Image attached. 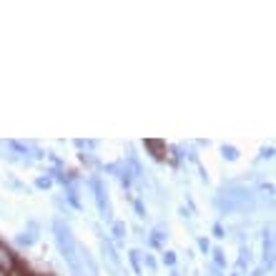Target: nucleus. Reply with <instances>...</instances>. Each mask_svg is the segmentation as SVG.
Instances as JSON below:
<instances>
[{"mask_svg": "<svg viewBox=\"0 0 276 276\" xmlns=\"http://www.w3.org/2000/svg\"><path fill=\"white\" fill-rule=\"evenodd\" d=\"M88 186L93 188V201H96V208H98V216L111 226L116 218H113V206H111V198H108V188H106V183L101 181V176L98 173H93L91 178H88Z\"/></svg>", "mask_w": 276, "mask_h": 276, "instance_id": "nucleus-1", "label": "nucleus"}, {"mask_svg": "<svg viewBox=\"0 0 276 276\" xmlns=\"http://www.w3.org/2000/svg\"><path fill=\"white\" fill-rule=\"evenodd\" d=\"M93 231H96V236H98V241H101V256H103V263H106L108 268H113V271L121 276V271H123V261H121V256H118V251H116L113 241H111L108 236H103L101 223H96V226H93Z\"/></svg>", "mask_w": 276, "mask_h": 276, "instance_id": "nucleus-2", "label": "nucleus"}, {"mask_svg": "<svg viewBox=\"0 0 276 276\" xmlns=\"http://www.w3.org/2000/svg\"><path fill=\"white\" fill-rule=\"evenodd\" d=\"M16 263H18V261H16V253H13L3 241H0V268H3L6 273H11V271L16 268Z\"/></svg>", "mask_w": 276, "mask_h": 276, "instance_id": "nucleus-3", "label": "nucleus"}, {"mask_svg": "<svg viewBox=\"0 0 276 276\" xmlns=\"http://www.w3.org/2000/svg\"><path fill=\"white\" fill-rule=\"evenodd\" d=\"M218 153H221V158L228 161V163H233V161L241 158V151H238L236 146H231V143H221V146H218Z\"/></svg>", "mask_w": 276, "mask_h": 276, "instance_id": "nucleus-4", "label": "nucleus"}, {"mask_svg": "<svg viewBox=\"0 0 276 276\" xmlns=\"http://www.w3.org/2000/svg\"><path fill=\"white\" fill-rule=\"evenodd\" d=\"M116 178L121 181V186H123L126 191H131V188H133V171H131V168H128L126 163H121V168H118Z\"/></svg>", "mask_w": 276, "mask_h": 276, "instance_id": "nucleus-5", "label": "nucleus"}, {"mask_svg": "<svg viewBox=\"0 0 276 276\" xmlns=\"http://www.w3.org/2000/svg\"><path fill=\"white\" fill-rule=\"evenodd\" d=\"M126 231H128L126 221H113V223H111V233H113V241H116V243H123V241H126Z\"/></svg>", "mask_w": 276, "mask_h": 276, "instance_id": "nucleus-6", "label": "nucleus"}, {"mask_svg": "<svg viewBox=\"0 0 276 276\" xmlns=\"http://www.w3.org/2000/svg\"><path fill=\"white\" fill-rule=\"evenodd\" d=\"M36 241H38V233H33V231H28V228L16 236V243H18V246H26V248H31Z\"/></svg>", "mask_w": 276, "mask_h": 276, "instance_id": "nucleus-7", "label": "nucleus"}, {"mask_svg": "<svg viewBox=\"0 0 276 276\" xmlns=\"http://www.w3.org/2000/svg\"><path fill=\"white\" fill-rule=\"evenodd\" d=\"M211 263H213L216 268H221V271L226 268V253H223V248H218V246L211 248Z\"/></svg>", "mask_w": 276, "mask_h": 276, "instance_id": "nucleus-8", "label": "nucleus"}, {"mask_svg": "<svg viewBox=\"0 0 276 276\" xmlns=\"http://www.w3.org/2000/svg\"><path fill=\"white\" fill-rule=\"evenodd\" d=\"M141 256H143V251L141 248H131L128 251V261H131V266H133V271L141 276Z\"/></svg>", "mask_w": 276, "mask_h": 276, "instance_id": "nucleus-9", "label": "nucleus"}, {"mask_svg": "<svg viewBox=\"0 0 276 276\" xmlns=\"http://www.w3.org/2000/svg\"><path fill=\"white\" fill-rule=\"evenodd\" d=\"M53 183H56V181H53L51 176H38V178L33 181V188H38V191H51Z\"/></svg>", "mask_w": 276, "mask_h": 276, "instance_id": "nucleus-10", "label": "nucleus"}, {"mask_svg": "<svg viewBox=\"0 0 276 276\" xmlns=\"http://www.w3.org/2000/svg\"><path fill=\"white\" fill-rule=\"evenodd\" d=\"M141 261H143V266H146L151 273H158V261H156V256H153V253H148V251H146V253L141 256Z\"/></svg>", "mask_w": 276, "mask_h": 276, "instance_id": "nucleus-11", "label": "nucleus"}, {"mask_svg": "<svg viewBox=\"0 0 276 276\" xmlns=\"http://www.w3.org/2000/svg\"><path fill=\"white\" fill-rule=\"evenodd\" d=\"M161 261H163V266H168V268H176V263H178V256H176V251H163Z\"/></svg>", "mask_w": 276, "mask_h": 276, "instance_id": "nucleus-12", "label": "nucleus"}, {"mask_svg": "<svg viewBox=\"0 0 276 276\" xmlns=\"http://www.w3.org/2000/svg\"><path fill=\"white\" fill-rule=\"evenodd\" d=\"M6 186H8L11 191H26V193H28V188H26V183H21V181H18L16 176H8V178H6Z\"/></svg>", "mask_w": 276, "mask_h": 276, "instance_id": "nucleus-13", "label": "nucleus"}, {"mask_svg": "<svg viewBox=\"0 0 276 276\" xmlns=\"http://www.w3.org/2000/svg\"><path fill=\"white\" fill-rule=\"evenodd\" d=\"M211 233H213V238H218V241H221V238H226V233H228V231H226V226H223L221 221H213Z\"/></svg>", "mask_w": 276, "mask_h": 276, "instance_id": "nucleus-14", "label": "nucleus"}, {"mask_svg": "<svg viewBox=\"0 0 276 276\" xmlns=\"http://www.w3.org/2000/svg\"><path fill=\"white\" fill-rule=\"evenodd\" d=\"M196 246H198L201 253H211V241L206 236H196Z\"/></svg>", "mask_w": 276, "mask_h": 276, "instance_id": "nucleus-15", "label": "nucleus"}, {"mask_svg": "<svg viewBox=\"0 0 276 276\" xmlns=\"http://www.w3.org/2000/svg\"><path fill=\"white\" fill-rule=\"evenodd\" d=\"M133 211H136V216H138V218H146V206H143V201H141V198H136V201H133Z\"/></svg>", "mask_w": 276, "mask_h": 276, "instance_id": "nucleus-16", "label": "nucleus"}, {"mask_svg": "<svg viewBox=\"0 0 276 276\" xmlns=\"http://www.w3.org/2000/svg\"><path fill=\"white\" fill-rule=\"evenodd\" d=\"M258 158H266V161H271V158H273V146H261V151H258Z\"/></svg>", "mask_w": 276, "mask_h": 276, "instance_id": "nucleus-17", "label": "nucleus"}, {"mask_svg": "<svg viewBox=\"0 0 276 276\" xmlns=\"http://www.w3.org/2000/svg\"><path fill=\"white\" fill-rule=\"evenodd\" d=\"M26 226H28V231H33V233H38V236H41V223H38L36 218H28V223H26Z\"/></svg>", "mask_w": 276, "mask_h": 276, "instance_id": "nucleus-18", "label": "nucleus"}, {"mask_svg": "<svg viewBox=\"0 0 276 276\" xmlns=\"http://www.w3.org/2000/svg\"><path fill=\"white\" fill-rule=\"evenodd\" d=\"M133 233H136V238H138V241H146V236H148V233L143 231V226H133Z\"/></svg>", "mask_w": 276, "mask_h": 276, "instance_id": "nucleus-19", "label": "nucleus"}, {"mask_svg": "<svg viewBox=\"0 0 276 276\" xmlns=\"http://www.w3.org/2000/svg\"><path fill=\"white\" fill-rule=\"evenodd\" d=\"M178 216H181V218H183V221H188V218H191V216H193V213H191V211H188V208H186V206H178Z\"/></svg>", "mask_w": 276, "mask_h": 276, "instance_id": "nucleus-20", "label": "nucleus"}, {"mask_svg": "<svg viewBox=\"0 0 276 276\" xmlns=\"http://www.w3.org/2000/svg\"><path fill=\"white\" fill-rule=\"evenodd\" d=\"M208 276H223V271H221V268H216L213 263H208Z\"/></svg>", "mask_w": 276, "mask_h": 276, "instance_id": "nucleus-21", "label": "nucleus"}, {"mask_svg": "<svg viewBox=\"0 0 276 276\" xmlns=\"http://www.w3.org/2000/svg\"><path fill=\"white\" fill-rule=\"evenodd\" d=\"M243 268H248V263L243 258H236V271H243Z\"/></svg>", "mask_w": 276, "mask_h": 276, "instance_id": "nucleus-22", "label": "nucleus"}, {"mask_svg": "<svg viewBox=\"0 0 276 276\" xmlns=\"http://www.w3.org/2000/svg\"><path fill=\"white\" fill-rule=\"evenodd\" d=\"M73 146H76L78 151H83V148H86V141H81V138H78V141H73Z\"/></svg>", "mask_w": 276, "mask_h": 276, "instance_id": "nucleus-23", "label": "nucleus"}, {"mask_svg": "<svg viewBox=\"0 0 276 276\" xmlns=\"http://www.w3.org/2000/svg\"><path fill=\"white\" fill-rule=\"evenodd\" d=\"M86 148H91V151L98 148V141H86Z\"/></svg>", "mask_w": 276, "mask_h": 276, "instance_id": "nucleus-24", "label": "nucleus"}, {"mask_svg": "<svg viewBox=\"0 0 276 276\" xmlns=\"http://www.w3.org/2000/svg\"><path fill=\"white\" fill-rule=\"evenodd\" d=\"M171 276H181V273H178V271H176V268H171Z\"/></svg>", "mask_w": 276, "mask_h": 276, "instance_id": "nucleus-25", "label": "nucleus"}, {"mask_svg": "<svg viewBox=\"0 0 276 276\" xmlns=\"http://www.w3.org/2000/svg\"><path fill=\"white\" fill-rule=\"evenodd\" d=\"M0 276H8V273H6V271H3V268H0Z\"/></svg>", "mask_w": 276, "mask_h": 276, "instance_id": "nucleus-26", "label": "nucleus"}, {"mask_svg": "<svg viewBox=\"0 0 276 276\" xmlns=\"http://www.w3.org/2000/svg\"><path fill=\"white\" fill-rule=\"evenodd\" d=\"M231 276H238V273H231Z\"/></svg>", "mask_w": 276, "mask_h": 276, "instance_id": "nucleus-27", "label": "nucleus"}]
</instances>
